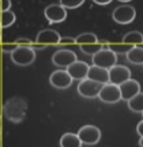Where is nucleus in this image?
<instances>
[{
    "label": "nucleus",
    "instance_id": "nucleus-38",
    "mask_svg": "<svg viewBox=\"0 0 143 147\" xmlns=\"http://www.w3.org/2000/svg\"><path fill=\"white\" fill-rule=\"evenodd\" d=\"M142 115H143V112H142Z\"/></svg>",
    "mask_w": 143,
    "mask_h": 147
},
{
    "label": "nucleus",
    "instance_id": "nucleus-22",
    "mask_svg": "<svg viewBox=\"0 0 143 147\" xmlns=\"http://www.w3.org/2000/svg\"><path fill=\"white\" fill-rule=\"evenodd\" d=\"M132 47H134V46H129V45H126V43H109L108 45V49H110L111 51H113L116 55L117 54H127L131 49H132Z\"/></svg>",
    "mask_w": 143,
    "mask_h": 147
},
{
    "label": "nucleus",
    "instance_id": "nucleus-11",
    "mask_svg": "<svg viewBox=\"0 0 143 147\" xmlns=\"http://www.w3.org/2000/svg\"><path fill=\"white\" fill-rule=\"evenodd\" d=\"M119 90H120L121 99L128 102L131 98H133L139 92H141V84L139 81L134 79H128L127 81L119 84Z\"/></svg>",
    "mask_w": 143,
    "mask_h": 147
},
{
    "label": "nucleus",
    "instance_id": "nucleus-14",
    "mask_svg": "<svg viewBox=\"0 0 143 147\" xmlns=\"http://www.w3.org/2000/svg\"><path fill=\"white\" fill-rule=\"evenodd\" d=\"M67 72L70 74L72 80H84L87 78V73L89 70V65L86 62H81V61H76L74 63H72L70 66H68Z\"/></svg>",
    "mask_w": 143,
    "mask_h": 147
},
{
    "label": "nucleus",
    "instance_id": "nucleus-33",
    "mask_svg": "<svg viewBox=\"0 0 143 147\" xmlns=\"http://www.w3.org/2000/svg\"><path fill=\"white\" fill-rule=\"evenodd\" d=\"M118 1H121V2H129V1H132V0H118Z\"/></svg>",
    "mask_w": 143,
    "mask_h": 147
},
{
    "label": "nucleus",
    "instance_id": "nucleus-34",
    "mask_svg": "<svg viewBox=\"0 0 143 147\" xmlns=\"http://www.w3.org/2000/svg\"><path fill=\"white\" fill-rule=\"evenodd\" d=\"M2 13V9H1V0H0V14Z\"/></svg>",
    "mask_w": 143,
    "mask_h": 147
},
{
    "label": "nucleus",
    "instance_id": "nucleus-10",
    "mask_svg": "<svg viewBox=\"0 0 143 147\" xmlns=\"http://www.w3.org/2000/svg\"><path fill=\"white\" fill-rule=\"evenodd\" d=\"M131 79V70L124 65H113L109 70V83L119 86Z\"/></svg>",
    "mask_w": 143,
    "mask_h": 147
},
{
    "label": "nucleus",
    "instance_id": "nucleus-13",
    "mask_svg": "<svg viewBox=\"0 0 143 147\" xmlns=\"http://www.w3.org/2000/svg\"><path fill=\"white\" fill-rule=\"evenodd\" d=\"M61 36L57 31L52 30V29H46L41 30L36 37V42L38 45L46 47V46H53V45H59Z\"/></svg>",
    "mask_w": 143,
    "mask_h": 147
},
{
    "label": "nucleus",
    "instance_id": "nucleus-29",
    "mask_svg": "<svg viewBox=\"0 0 143 147\" xmlns=\"http://www.w3.org/2000/svg\"><path fill=\"white\" fill-rule=\"evenodd\" d=\"M136 132H138V135L141 138H143V120L138 123V125H136Z\"/></svg>",
    "mask_w": 143,
    "mask_h": 147
},
{
    "label": "nucleus",
    "instance_id": "nucleus-23",
    "mask_svg": "<svg viewBox=\"0 0 143 147\" xmlns=\"http://www.w3.org/2000/svg\"><path fill=\"white\" fill-rule=\"evenodd\" d=\"M103 43L99 42V43H94V45H87V46H80V50L86 54V55H95L97 51H100L101 49H103Z\"/></svg>",
    "mask_w": 143,
    "mask_h": 147
},
{
    "label": "nucleus",
    "instance_id": "nucleus-37",
    "mask_svg": "<svg viewBox=\"0 0 143 147\" xmlns=\"http://www.w3.org/2000/svg\"><path fill=\"white\" fill-rule=\"evenodd\" d=\"M0 137H1V131H0Z\"/></svg>",
    "mask_w": 143,
    "mask_h": 147
},
{
    "label": "nucleus",
    "instance_id": "nucleus-4",
    "mask_svg": "<svg viewBox=\"0 0 143 147\" xmlns=\"http://www.w3.org/2000/svg\"><path fill=\"white\" fill-rule=\"evenodd\" d=\"M136 17V10L131 5H121L112 11V18L118 24H129Z\"/></svg>",
    "mask_w": 143,
    "mask_h": 147
},
{
    "label": "nucleus",
    "instance_id": "nucleus-16",
    "mask_svg": "<svg viewBox=\"0 0 143 147\" xmlns=\"http://www.w3.org/2000/svg\"><path fill=\"white\" fill-rule=\"evenodd\" d=\"M126 58L134 65H143V47H132V49L126 54Z\"/></svg>",
    "mask_w": 143,
    "mask_h": 147
},
{
    "label": "nucleus",
    "instance_id": "nucleus-2",
    "mask_svg": "<svg viewBox=\"0 0 143 147\" xmlns=\"http://www.w3.org/2000/svg\"><path fill=\"white\" fill-rule=\"evenodd\" d=\"M10 58L14 64L18 66L31 65L36 59V50L31 47L17 46V48L10 54Z\"/></svg>",
    "mask_w": 143,
    "mask_h": 147
},
{
    "label": "nucleus",
    "instance_id": "nucleus-28",
    "mask_svg": "<svg viewBox=\"0 0 143 147\" xmlns=\"http://www.w3.org/2000/svg\"><path fill=\"white\" fill-rule=\"evenodd\" d=\"M10 7H12V1L10 0H1V9H2V11L10 10Z\"/></svg>",
    "mask_w": 143,
    "mask_h": 147
},
{
    "label": "nucleus",
    "instance_id": "nucleus-7",
    "mask_svg": "<svg viewBox=\"0 0 143 147\" xmlns=\"http://www.w3.org/2000/svg\"><path fill=\"white\" fill-rule=\"evenodd\" d=\"M44 14H45L46 20L50 24L61 23V22L65 21L67 16H68L67 9L63 6H61L60 3H52V5L47 6L44 10Z\"/></svg>",
    "mask_w": 143,
    "mask_h": 147
},
{
    "label": "nucleus",
    "instance_id": "nucleus-5",
    "mask_svg": "<svg viewBox=\"0 0 143 147\" xmlns=\"http://www.w3.org/2000/svg\"><path fill=\"white\" fill-rule=\"evenodd\" d=\"M77 136L79 137V139L82 144H85V145H95L100 142V139L102 137V134H101V130L97 127L87 124V125L81 127L78 130Z\"/></svg>",
    "mask_w": 143,
    "mask_h": 147
},
{
    "label": "nucleus",
    "instance_id": "nucleus-18",
    "mask_svg": "<svg viewBox=\"0 0 143 147\" xmlns=\"http://www.w3.org/2000/svg\"><path fill=\"white\" fill-rule=\"evenodd\" d=\"M121 42L129 46H140L143 45V34L140 31H131L123 37Z\"/></svg>",
    "mask_w": 143,
    "mask_h": 147
},
{
    "label": "nucleus",
    "instance_id": "nucleus-30",
    "mask_svg": "<svg viewBox=\"0 0 143 147\" xmlns=\"http://www.w3.org/2000/svg\"><path fill=\"white\" fill-rule=\"evenodd\" d=\"M96 5H101V6H104V5H108V3H110L112 0H93Z\"/></svg>",
    "mask_w": 143,
    "mask_h": 147
},
{
    "label": "nucleus",
    "instance_id": "nucleus-26",
    "mask_svg": "<svg viewBox=\"0 0 143 147\" xmlns=\"http://www.w3.org/2000/svg\"><path fill=\"white\" fill-rule=\"evenodd\" d=\"M16 48H17V45H16L15 42H13V43H6V45L2 46V51H3V53L12 54Z\"/></svg>",
    "mask_w": 143,
    "mask_h": 147
},
{
    "label": "nucleus",
    "instance_id": "nucleus-17",
    "mask_svg": "<svg viewBox=\"0 0 143 147\" xmlns=\"http://www.w3.org/2000/svg\"><path fill=\"white\" fill-rule=\"evenodd\" d=\"M60 146L61 147H82V143L80 142L79 137L77 134L67 132L61 137L60 140Z\"/></svg>",
    "mask_w": 143,
    "mask_h": 147
},
{
    "label": "nucleus",
    "instance_id": "nucleus-20",
    "mask_svg": "<svg viewBox=\"0 0 143 147\" xmlns=\"http://www.w3.org/2000/svg\"><path fill=\"white\" fill-rule=\"evenodd\" d=\"M128 109L135 113H142L143 112V92H139L136 96L131 98L127 102Z\"/></svg>",
    "mask_w": 143,
    "mask_h": 147
},
{
    "label": "nucleus",
    "instance_id": "nucleus-3",
    "mask_svg": "<svg viewBox=\"0 0 143 147\" xmlns=\"http://www.w3.org/2000/svg\"><path fill=\"white\" fill-rule=\"evenodd\" d=\"M92 62H93V65L95 66L110 70L117 63V55L110 49L103 48L92 56Z\"/></svg>",
    "mask_w": 143,
    "mask_h": 147
},
{
    "label": "nucleus",
    "instance_id": "nucleus-24",
    "mask_svg": "<svg viewBox=\"0 0 143 147\" xmlns=\"http://www.w3.org/2000/svg\"><path fill=\"white\" fill-rule=\"evenodd\" d=\"M85 0H60V5L63 6L65 9H74L80 7Z\"/></svg>",
    "mask_w": 143,
    "mask_h": 147
},
{
    "label": "nucleus",
    "instance_id": "nucleus-12",
    "mask_svg": "<svg viewBox=\"0 0 143 147\" xmlns=\"http://www.w3.org/2000/svg\"><path fill=\"white\" fill-rule=\"evenodd\" d=\"M72 78L67 72V70L54 71L49 76V82L53 87L57 89H67L72 84Z\"/></svg>",
    "mask_w": 143,
    "mask_h": 147
},
{
    "label": "nucleus",
    "instance_id": "nucleus-36",
    "mask_svg": "<svg viewBox=\"0 0 143 147\" xmlns=\"http://www.w3.org/2000/svg\"><path fill=\"white\" fill-rule=\"evenodd\" d=\"M0 147H2V143H1V137H0Z\"/></svg>",
    "mask_w": 143,
    "mask_h": 147
},
{
    "label": "nucleus",
    "instance_id": "nucleus-25",
    "mask_svg": "<svg viewBox=\"0 0 143 147\" xmlns=\"http://www.w3.org/2000/svg\"><path fill=\"white\" fill-rule=\"evenodd\" d=\"M15 43L17 46H24V47H31L33 49V46H35V42L28 38H18L15 40Z\"/></svg>",
    "mask_w": 143,
    "mask_h": 147
},
{
    "label": "nucleus",
    "instance_id": "nucleus-35",
    "mask_svg": "<svg viewBox=\"0 0 143 147\" xmlns=\"http://www.w3.org/2000/svg\"><path fill=\"white\" fill-rule=\"evenodd\" d=\"M0 41H1V25H0Z\"/></svg>",
    "mask_w": 143,
    "mask_h": 147
},
{
    "label": "nucleus",
    "instance_id": "nucleus-9",
    "mask_svg": "<svg viewBox=\"0 0 143 147\" xmlns=\"http://www.w3.org/2000/svg\"><path fill=\"white\" fill-rule=\"evenodd\" d=\"M99 98L101 102L107 103V104H116L119 100H121V95L119 90V86L112 84V83H106L102 86Z\"/></svg>",
    "mask_w": 143,
    "mask_h": 147
},
{
    "label": "nucleus",
    "instance_id": "nucleus-19",
    "mask_svg": "<svg viewBox=\"0 0 143 147\" xmlns=\"http://www.w3.org/2000/svg\"><path fill=\"white\" fill-rule=\"evenodd\" d=\"M100 40L96 37V34L92 33V32H85L79 34L78 37H76V45L80 46H87V45H94V43H99Z\"/></svg>",
    "mask_w": 143,
    "mask_h": 147
},
{
    "label": "nucleus",
    "instance_id": "nucleus-21",
    "mask_svg": "<svg viewBox=\"0 0 143 147\" xmlns=\"http://www.w3.org/2000/svg\"><path fill=\"white\" fill-rule=\"evenodd\" d=\"M15 20H16V16H15V14L12 10L2 11L1 13V22H0L1 28H5L6 29V28L12 26L14 24Z\"/></svg>",
    "mask_w": 143,
    "mask_h": 147
},
{
    "label": "nucleus",
    "instance_id": "nucleus-8",
    "mask_svg": "<svg viewBox=\"0 0 143 147\" xmlns=\"http://www.w3.org/2000/svg\"><path fill=\"white\" fill-rule=\"evenodd\" d=\"M77 59V54L70 49H60L55 51L52 56V62L55 66L63 67L64 70L74 63Z\"/></svg>",
    "mask_w": 143,
    "mask_h": 147
},
{
    "label": "nucleus",
    "instance_id": "nucleus-6",
    "mask_svg": "<svg viewBox=\"0 0 143 147\" xmlns=\"http://www.w3.org/2000/svg\"><path fill=\"white\" fill-rule=\"evenodd\" d=\"M102 86L103 84L86 78L79 82L77 90H78L79 95L85 97V98H96V97H99V94H100Z\"/></svg>",
    "mask_w": 143,
    "mask_h": 147
},
{
    "label": "nucleus",
    "instance_id": "nucleus-1",
    "mask_svg": "<svg viewBox=\"0 0 143 147\" xmlns=\"http://www.w3.org/2000/svg\"><path fill=\"white\" fill-rule=\"evenodd\" d=\"M27 110L28 104L21 97H12L7 99L2 106L5 117L14 123H20L24 120Z\"/></svg>",
    "mask_w": 143,
    "mask_h": 147
},
{
    "label": "nucleus",
    "instance_id": "nucleus-31",
    "mask_svg": "<svg viewBox=\"0 0 143 147\" xmlns=\"http://www.w3.org/2000/svg\"><path fill=\"white\" fill-rule=\"evenodd\" d=\"M139 145L141 147H143V138H140V140H139Z\"/></svg>",
    "mask_w": 143,
    "mask_h": 147
},
{
    "label": "nucleus",
    "instance_id": "nucleus-15",
    "mask_svg": "<svg viewBox=\"0 0 143 147\" xmlns=\"http://www.w3.org/2000/svg\"><path fill=\"white\" fill-rule=\"evenodd\" d=\"M87 79L93 80L95 82H99L101 84L109 83V70L92 65V66H89V70L87 73Z\"/></svg>",
    "mask_w": 143,
    "mask_h": 147
},
{
    "label": "nucleus",
    "instance_id": "nucleus-32",
    "mask_svg": "<svg viewBox=\"0 0 143 147\" xmlns=\"http://www.w3.org/2000/svg\"><path fill=\"white\" fill-rule=\"evenodd\" d=\"M1 128H2V119L0 117V131H1Z\"/></svg>",
    "mask_w": 143,
    "mask_h": 147
},
{
    "label": "nucleus",
    "instance_id": "nucleus-27",
    "mask_svg": "<svg viewBox=\"0 0 143 147\" xmlns=\"http://www.w3.org/2000/svg\"><path fill=\"white\" fill-rule=\"evenodd\" d=\"M60 45H76V38H72V37H64V38H61L60 40Z\"/></svg>",
    "mask_w": 143,
    "mask_h": 147
}]
</instances>
